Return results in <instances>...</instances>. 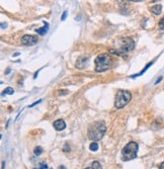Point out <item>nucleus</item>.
<instances>
[{
    "label": "nucleus",
    "mask_w": 164,
    "mask_h": 169,
    "mask_svg": "<svg viewBox=\"0 0 164 169\" xmlns=\"http://www.w3.org/2000/svg\"><path fill=\"white\" fill-rule=\"evenodd\" d=\"M33 153H35V155H36V156H40L41 154L43 153V148L40 147V146H38V147L35 148V150H33Z\"/></svg>",
    "instance_id": "14"
},
{
    "label": "nucleus",
    "mask_w": 164,
    "mask_h": 169,
    "mask_svg": "<svg viewBox=\"0 0 164 169\" xmlns=\"http://www.w3.org/2000/svg\"><path fill=\"white\" fill-rule=\"evenodd\" d=\"M161 80H162V77H159V78H158V79H157V80H156L155 84H158V83H159V82H160V81H161Z\"/></svg>",
    "instance_id": "19"
},
{
    "label": "nucleus",
    "mask_w": 164,
    "mask_h": 169,
    "mask_svg": "<svg viewBox=\"0 0 164 169\" xmlns=\"http://www.w3.org/2000/svg\"><path fill=\"white\" fill-rule=\"evenodd\" d=\"M67 14H68V12H67V11H64V13H63V15H62V17H61V19H62V20H65V19H66Z\"/></svg>",
    "instance_id": "18"
},
{
    "label": "nucleus",
    "mask_w": 164,
    "mask_h": 169,
    "mask_svg": "<svg viewBox=\"0 0 164 169\" xmlns=\"http://www.w3.org/2000/svg\"><path fill=\"white\" fill-rule=\"evenodd\" d=\"M150 10H151V12L154 13L155 15H159V14L161 13V11H162V5L161 4H156V5H154V6L151 7Z\"/></svg>",
    "instance_id": "9"
},
{
    "label": "nucleus",
    "mask_w": 164,
    "mask_h": 169,
    "mask_svg": "<svg viewBox=\"0 0 164 169\" xmlns=\"http://www.w3.org/2000/svg\"><path fill=\"white\" fill-rule=\"evenodd\" d=\"M115 46L117 54H119V52L121 54H125L135 48V42L131 38H120L115 41Z\"/></svg>",
    "instance_id": "2"
},
{
    "label": "nucleus",
    "mask_w": 164,
    "mask_h": 169,
    "mask_svg": "<svg viewBox=\"0 0 164 169\" xmlns=\"http://www.w3.org/2000/svg\"><path fill=\"white\" fill-rule=\"evenodd\" d=\"M59 169H66V167H65V166H60V167H59Z\"/></svg>",
    "instance_id": "25"
},
{
    "label": "nucleus",
    "mask_w": 164,
    "mask_h": 169,
    "mask_svg": "<svg viewBox=\"0 0 164 169\" xmlns=\"http://www.w3.org/2000/svg\"><path fill=\"white\" fill-rule=\"evenodd\" d=\"M42 102V99H39L38 101H36L35 103H33V104H31L29 105V107H33V106H35V105H37V104H39V103H41Z\"/></svg>",
    "instance_id": "17"
},
{
    "label": "nucleus",
    "mask_w": 164,
    "mask_h": 169,
    "mask_svg": "<svg viewBox=\"0 0 164 169\" xmlns=\"http://www.w3.org/2000/svg\"><path fill=\"white\" fill-rule=\"evenodd\" d=\"M7 27L6 23H3V22L1 23V27H2V29H4V27Z\"/></svg>",
    "instance_id": "21"
},
{
    "label": "nucleus",
    "mask_w": 164,
    "mask_h": 169,
    "mask_svg": "<svg viewBox=\"0 0 164 169\" xmlns=\"http://www.w3.org/2000/svg\"><path fill=\"white\" fill-rule=\"evenodd\" d=\"M131 92L128 91V90H124V89H120L117 92V95L115 98V106L117 108H123L131 101Z\"/></svg>",
    "instance_id": "5"
},
{
    "label": "nucleus",
    "mask_w": 164,
    "mask_h": 169,
    "mask_svg": "<svg viewBox=\"0 0 164 169\" xmlns=\"http://www.w3.org/2000/svg\"><path fill=\"white\" fill-rule=\"evenodd\" d=\"M159 168H160V169H164V162H162L161 164H160Z\"/></svg>",
    "instance_id": "20"
},
{
    "label": "nucleus",
    "mask_w": 164,
    "mask_h": 169,
    "mask_svg": "<svg viewBox=\"0 0 164 169\" xmlns=\"http://www.w3.org/2000/svg\"><path fill=\"white\" fill-rule=\"evenodd\" d=\"M89 149H90L91 151H93V152L97 151V150H98V144L95 142V141H94V142H92L90 145H89Z\"/></svg>",
    "instance_id": "13"
},
{
    "label": "nucleus",
    "mask_w": 164,
    "mask_h": 169,
    "mask_svg": "<svg viewBox=\"0 0 164 169\" xmlns=\"http://www.w3.org/2000/svg\"><path fill=\"white\" fill-rule=\"evenodd\" d=\"M44 27H41V29H37V33H40V35H45V33H47V31H48V29H49V25H48V23H47V22H44Z\"/></svg>",
    "instance_id": "10"
},
{
    "label": "nucleus",
    "mask_w": 164,
    "mask_h": 169,
    "mask_svg": "<svg viewBox=\"0 0 164 169\" xmlns=\"http://www.w3.org/2000/svg\"><path fill=\"white\" fill-rule=\"evenodd\" d=\"M153 61H152V62H150V63H148V64H147L146 65V66H145L144 67V69H143L142 70V71H141V72H140V73H138V74H135V75H132L131 76V78H136V77H137V76H140V75H143V74H144L145 73V72H146L147 71V70H148V68H149V67H150L151 66V65H152V64H153Z\"/></svg>",
    "instance_id": "11"
},
{
    "label": "nucleus",
    "mask_w": 164,
    "mask_h": 169,
    "mask_svg": "<svg viewBox=\"0 0 164 169\" xmlns=\"http://www.w3.org/2000/svg\"><path fill=\"white\" fill-rule=\"evenodd\" d=\"M85 169H102L101 165H100V163L98 162V161H94V162L91 163L90 166L86 167Z\"/></svg>",
    "instance_id": "12"
},
{
    "label": "nucleus",
    "mask_w": 164,
    "mask_h": 169,
    "mask_svg": "<svg viewBox=\"0 0 164 169\" xmlns=\"http://www.w3.org/2000/svg\"><path fill=\"white\" fill-rule=\"evenodd\" d=\"M54 128L56 131H63L66 128V124L63 120H57L54 122Z\"/></svg>",
    "instance_id": "7"
},
{
    "label": "nucleus",
    "mask_w": 164,
    "mask_h": 169,
    "mask_svg": "<svg viewBox=\"0 0 164 169\" xmlns=\"http://www.w3.org/2000/svg\"><path fill=\"white\" fill-rule=\"evenodd\" d=\"M14 93V90L13 88H11V87H7V88H5L4 90H3V94H9V95H11V94Z\"/></svg>",
    "instance_id": "15"
},
{
    "label": "nucleus",
    "mask_w": 164,
    "mask_h": 169,
    "mask_svg": "<svg viewBox=\"0 0 164 169\" xmlns=\"http://www.w3.org/2000/svg\"><path fill=\"white\" fill-rule=\"evenodd\" d=\"M111 58L109 54H100L94 60L95 64V71L96 72H103L107 71L111 66Z\"/></svg>",
    "instance_id": "3"
},
{
    "label": "nucleus",
    "mask_w": 164,
    "mask_h": 169,
    "mask_svg": "<svg viewBox=\"0 0 164 169\" xmlns=\"http://www.w3.org/2000/svg\"><path fill=\"white\" fill-rule=\"evenodd\" d=\"M138 144L134 141L128 143V144L123 148L122 150V160L123 161H130L133 160L137 157L138 153Z\"/></svg>",
    "instance_id": "4"
},
{
    "label": "nucleus",
    "mask_w": 164,
    "mask_h": 169,
    "mask_svg": "<svg viewBox=\"0 0 164 169\" xmlns=\"http://www.w3.org/2000/svg\"><path fill=\"white\" fill-rule=\"evenodd\" d=\"M21 43L25 46H33L38 43V37L31 36V35H25V36L22 37Z\"/></svg>",
    "instance_id": "6"
},
{
    "label": "nucleus",
    "mask_w": 164,
    "mask_h": 169,
    "mask_svg": "<svg viewBox=\"0 0 164 169\" xmlns=\"http://www.w3.org/2000/svg\"><path fill=\"white\" fill-rule=\"evenodd\" d=\"M105 132H107L105 122L102 120H96V122L90 124V126L88 127L87 136L92 141H99L103 138Z\"/></svg>",
    "instance_id": "1"
},
{
    "label": "nucleus",
    "mask_w": 164,
    "mask_h": 169,
    "mask_svg": "<svg viewBox=\"0 0 164 169\" xmlns=\"http://www.w3.org/2000/svg\"><path fill=\"white\" fill-rule=\"evenodd\" d=\"M130 1H134V2H139V1H142V0H130Z\"/></svg>",
    "instance_id": "23"
},
{
    "label": "nucleus",
    "mask_w": 164,
    "mask_h": 169,
    "mask_svg": "<svg viewBox=\"0 0 164 169\" xmlns=\"http://www.w3.org/2000/svg\"><path fill=\"white\" fill-rule=\"evenodd\" d=\"M4 166H5V162H2V167H1V169H4Z\"/></svg>",
    "instance_id": "24"
},
{
    "label": "nucleus",
    "mask_w": 164,
    "mask_h": 169,
    "mask_svg": "<svg viewBox=\"0 0 164 169\" xmlns=\"http://www.w3.org/2000/svg\"><path fill=\"white\" fill-rule=\"evenodd\" d=\"M10 71H11V70H10V69H9V68H8V69L6 70V72H5V74H9V73H10Z\"/></svg>",
    "instance_id": "22"
},
{
    "label": "nucleus",
    "mask_w": 164,
    "mask_h": 169,
    "mask_svg": "<svg viewBox=\"0 0 164 169\" xmlns=\"http://www.w3.org/2000/svg\"><path fill=\"white\" fill-rule=\"evenodd\" d=\"M86 63H87L86 57H80V58H78V60H77L76 67H77V68H80V69H82V68H84V66H85Z\"/></svg>",
    "instance_id": "8"
},
{
    "label": "nucleus",
    "mask_w": 164,
    "mask_h": 169,
    "mask_svg": "<svg viewBox=\"0 0 164 169\" xmlns=\"http://www.w3.org/2000/svg\"><path fill=\"white\" fill-rule=\"evenodd\" d=\"M159 29L161 31H164V17L159 21Z\"/></svg>",
    "instance_id": "16"
}]
</instances>
